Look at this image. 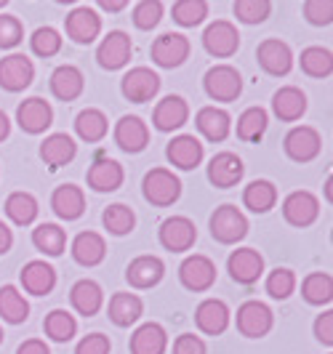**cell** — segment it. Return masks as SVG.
<instances>
[{"mask_svg":"<svg viewBox=\"0 0 333 354\" xmlns=\"http://www.w3.org/2000/svg\"><path fill=\"white\" fill-rule=\"evenodd\" d=\"M269 11H272L269 0H237L235 3V17L243 24H262V21H267Z\"/></svg>","mask_w":333,"mask_h":354,"instance_id":"obj_48","label":"cell"},{"mask_svg":"<svg viewBox=\"0 0 333 354\" xmlns=\"http://www.w3.org/2000/svg\"><path fill=\"white\" fill-rule=\"evenodd\" d=\"M304 17L309 24L328 27L333 21V3L331 0H307L304 3Z\"/></svg>","mask_w":333,"mask_h":354,"instance_id":"obj_51","label":"cell"},{"mask_svg":"<svg viewBox=\"0 0 333 354\" xmlns=\"http://www.w3.org/2000/svg\"><path fill=\"white\" fill-rule=\"evenodd\" d=\"M123 96L134 104H144L150 99H155L160 91V77L150 67H134L131 72H125L123 83Z\"/></svg>","mask_w":333,"mask_h":354,"instance_id":"obj_13","label":"cell"},{"mask_svg":"<svg viewBox=\"0 0 333 354\" xmlns=\"http://www.w3.org/2000/svg\"><path fill=\"white\" fill-rule=\"evenodd\" d=\"M8 133H11V120H8V115L0 109V142H6Z\"/></svg>","mask_w":333,"mask_h":354,"instance_id":"obj_58","label":"cell"},{"mask_svg":"<svg viewBox=\"0 0 333 354\" xmlns=\"http://www.w3.org/2000/svg\"><path fill=\"white\" fill-rule=\"evenodd\" d=\"M17 123L24 133H43L46 128H51L53 123V109L46 99L40 96H33V99H24L17 109Z\"/></svg>","mask_w":333,"mask_h":354,"instance_id":"obj_14","label":"cell"},{"mask_svg":"<svg viewBox=\"0 0 333 354\" xmlns=\"http://www.w3.org/2000/svg\"><path fill=\"white\" fill-rule=\"evenodd\" d=\"M163 19V3L160 0H139L134 6V24L139 30H152Z\"/></svg>","mask_w":333,"mask_h":354,"instance_id":"obj_49","label":"cell"},{"mask_svg":"<svg viewBox=\"0 0 333 354\" xmlns=\"http://www.w3.org/2000/svg\"><path fill=\"white\" fill-rule=\"evenodd\" d=\"M33 245L46 256H62L67 245V232L59 224H40L37 230H33Z\"/></svg>","mask_w":333,"mask_h":354,"instance_id":"obj_41","label":"cell"},{"mask_svg":"<svg viewBox=\"0 0 333 354\" xmlns=\"http://www.w3.org/2000/svg\"><path fill=\"white\" fill-rule=\"evenodd\" d=\"M0 317L11 325H19L30 317V304L19 293L17 285H3L0 288Z\"/></svg>","mask_w":333,"mask_h":354,"instance_id":"obj_37","label":"cell"},{"mask_svg":"<svg viewBox=\"0 0 333 354\" xmlns=\"http://www.w3.org/2000/svg\"><path fill=\"white\" fill-rule=\"evenodd\" d=\"M197 131L208 139V142H224L232 131V118H229L227 109H219V106H203L195 118Z\"/></svg>","mask_w":333,"mask_h":354,"instance_id":"obj_27","label":"cell"},{"mask_svg":"<svg viewBox=\"0 0 333 354\" xmlns=\"http://www.w3.org/2000/svg\"><path fill=\"white\" fill-rule=\"evenodd\" d=\"M24 37V27L17 17L11 14H0V48H17Z\"/></svg>","mask_w":333,"mask_h":354,"instance_id":"obj_50","label":"cell"},{"mask_svg":"<svg viewBox=\"0 0 333 354\" xmlns=\"http://www.w3.org/2000/svg\"><path fill=\"white\" fill-rule=\"evenodd\" d=\"M107 256V243L99 232H80L72 240V259L80 266L102 264Z\"/></svg>","mask_w":333,"mask_h":354,"instance_id":"obj_29","label":"cell"},{"mask_svg":"<svg viewBox=\"0 0 333 354\" xmlns=\"http://www.w3.org/2000/svg\"><path fill=\"white\" fill-rule=\"evenodd\" d=\"M174 354H206V341L195 333H181L174 341Z\"/></svg>","mask_w":333,"mask_h":354,"instance_id":"obj_53","label":"cell"},{"mask_svg":"<svg viewBox=\"0 0 333 354\" xmlns=\"http://www.w3.org/2000/svg\"><path fill=\"white\" fill-rule=\"evenodd\" d=\"M272 112L280 118L282 123H296L298 118L307 112V96L296 86H282L272 96Z\"/></svg>","mask_w":333,"mask_h":354,"instance_id":"obj_28","label":"cell"},{"mask_svg":"<svg viewBox=\"0 0 333 354\" xmlns=\"http://www.w3.org/2000/svg\"><path fill=\"white\" fill-rule=\"evenodd\" d=\"M267 125H269V115L262 106H248L246 112L240 115L237 120V139L253 144L259 142L264 133H267Z\"/></svg>","mask_w":333,"mask_h":354,"instance_id":"obj_40","label":"cell"},{"mask_svg":"<svg viewBox=\"0 0 333 354\" xmlns=\"http://www.w3.org/2000/svg\"><path fill=\"white\" fill-rule=\"evenodd\" d=\"M171 14H174L176 24H181V27H197V24H203L206 17H208V3L206 0H176Z\"/></svg>","mask_w":333,"mask_h":354,"instance_id":"obj_45","label":"cell"},{"mask_svg":"<svg viewBox=\"0 0 333 354\" xmlns=\"http://www.w3.org/2000/svg\"><path fill=\"white\" fill-rule=\"evenodd\" d=\"M179 280L187 290L203 293V290H208L210 285L216 283V264L210 261L208 256H200V253L187 256L179 266Z\"/></svg>","mask_w":333,"mask_h":354,"instance_id":"obj_6","label":"cell"},{"mask_svg":"<svg viewBox=\"0 0 333 354\" xmlns=\"http://www.w3.org/2000/svg\"><path fill=\"white\" fill-rule=\"evenodd\" d=\"M195 322L206 336H222L229 325V306L219 299H206L195 309Z\"/></svg>","mask_w":333,"mask_h":354,"instance_id":"obj_23","label":"cell"},{"mask_svg":"<svg viewBox=\"0 0 333 354\" xmlns=\"http://www.w3.org/2000/svg\"><path fill=\"white\" fill-rule=\"evenodd\" d=\"M33 80H35V67L24 53H11L0 59V88L19 93V91L30 88Z\"/></svg>","mask_w":333,"mask_h":354,"instance_id":"obj_8","label":"cell"},{"mask_svg":"<svg viewBox=\"0 0 333 354\" xmlns=\"http://www.w3.org/2000/svg\"><path fill=\"white\" fill-rule=\"evenodd\" d=\"M0 8H6V0H0Z\"/></svg>","mask_w":333,"mask_h":354,"instance_id":"obj_60","label":"cell"},{"mask_svg":"<svg viewBox=\"0 0 333 354\" xmlns=\"http://www.w3.org/2000/svg\"><path fill=\"white\" fill-rule=\"evenodd\" d=\"M210 234L222 245H235L248 234V218L235 205H222L210 216Z\"/></svg>","mask_w":333,"mask_h":354,"instance_id":"obj_2","label":"cell"},{"mask_svg":"<svg viewBox=\"0 0 333 354\" xmlns=\"http://www.w3.org/2000/svg\"><path fill=\"white\" fill-rule=\"evenodd\" d=\"M131 53H134V43H131V37L125 35L123 30H112L109 35L102 40V46H99V51H96V62L105 67V70H120L128 64V59H131Z\"/></svg>","mask_w":333,"mask_h":354,"instance_id":"obj_15","label":"cell"},{"mask_svg":"<svg viewBox=\"0 0 333 354\" xmlns=\"http://www.w3.org/2000/svg\"><path fill=\"white\" fill-rule=\"evenodd\" d=\"M37 211H40L37 208V200L30 192H14V195H8V200H6V216L17 227H30L37 218Z\"/></svg>","mask_w":333,"mask_h":354,"instance_id":"obj_38","label":"cell"},{"mask_svg":"<svg viewBox=\"0 0 333 354\" xmlns=\"http://www.w3.org/2000/svg\"><path fill=\"white\" fill-rule=\"evenodd\" d=\"M187 120H190V104L181 96H174V93L158 102L155 112H152V125L163 133H171L176 128H181Z\"/></svg>","mask_w":333,"mask_h":354,"instance_id":"obj_22","label":"cell"},{"mask_svg":"<svg viewBox=\"0 0 333 354\" xmlns=\"http://www.w3.org/2000/svg\"><path fill=\"white\" fill-rule=\"evenodd\" d=\"M17 354H51V349L46 346V341H40V338H30V341H24V344L19 346Z\"/></svg>","mask_w":333,"mask_h":354,"instance_id":"obj_55","label":"cell"},{"mask_svg":"<svg viewBox=\"0 0 333 354\" xmlns=\"http://www.w3.org/2000/svg\"><path fill=\"white\" fill-rule=\"evenodd\" d=\"M51 208L59 218L75 221V218H80L83 211H86V195H83V189L75 187V184H62V187L53 189Z\"/></svg>","mask_w":333,"mask_h":354,"instance_id":"obj_26","label":"cell"},{"mask_svg":"<svg viewBox=\"0 0 333 354\" xmlns=\"http://www.w3.org/2000/svg\"><path fill=\"white\" fill-rule=\"evenodd\" d=\"M158 237H160V245L165 250H171V253H184V250H190L195 245L197 230H195V224L187 216H171V218H165V221L160 224Z\"/></svg>","mask_w":333,"mask_h":354,"instance_id":"obj_7","label":"cell"},{"mask_svg":"<svg viewBox=\"0 0 333 354\" xmlns=\"http://www.w3.org/2000/svg\"><path fill=\"white\" fill-rule=\"evenodd\" d=\"M64 30H67V37H72L75 43L88 46L102 32V17L91 6H78L64 19Z\"/></svg>","mask_w":333,"mask_h":354,"instance_id":"obj_9","label":"cell"},{"mask_svg":"<svg viewBox=\"0 0 333 354\" xmlns=\"http://www.w3.org/2000/svg\"><path fill=\"white\" fill-rule=\"evenodd\" d=\"M282 216H285V221L291 227H309V224H315L317 216H320V203H317V197L312 192L298 189V192H291V195L285 197Z\"/></svg>","mask_w":333,"mask_h":354,"instance_id":"obj_18","label":"cell"},{"mask_svg":"<svg viewBox=\"0 0 333 354\" xmlns=\"http://www.w3.org/2000/svg\"><path fill=\"white\" fill-rule=\"evenodd\" d=\"M83 72L72 64H62L56 67L51 75V93L59 99V102H75L80 93H83Z\"/></svg>","mask_w":333,"mask_h":354,"instance_id":"obj_30","label":"cell"},{"mask_svg":"<svg viewBox=\"0 0 333 354\" xmlns=\"http://www.w3.org/2000/svg\"><path fill=\"white\" fill-rule=\"evenodd\" d=\"M107 131H109V123H107V118L102 109L88 106V109H83V112L75 118V133L88 144L102 142V139L107 136Z\"/></svg>","mask_w":333,"mask_h":354,"instance_id":"obj_36","label":"cell"},{"mask_svg":"<svg viewBox=\"0 0 333 354\" xmlns=\"http://www.w3.org/2000/svg\"><path fill=\"white\" fill-rule=\"evenodd\" d=\"M150 56H152V62L158 67H163V70L181 67L190 59V40L184 35H179V32H165V35H160L152 43Z\"/></svg>","mask_w":333,"mask_h":354,"instance_id":"obj_5","label":"cell"},{"mask_svg":"<svg viewBox=\"0 0 333 354\" xmlns=\"http://www.w3.org/2000/svg\"><path fill=\"white\" fill-rule=\"evenodd\" d=\"M243 203H246L248 211L253 213L272 211L275 203H278V187L272 181H267V178H256L243 189Z\"/></svg>","mask_w":333,"mask_h":354,"instance_id":"obj_35","label":"cell"},{"mask_svg":"<svg viewBox=\"0 0 333 354\" xmlns=\"http://www.w3.org/2000/svg\"><path fill=\"white\" fill-rule=\"evenodd\" d=\"M102 221H105V230L109 232V234L123 237V234H128V232L136 227V213L131 211L128 205H123V203H115V205L105 208Z\"/></svg>","mask_w":333,"mask_h":354,"instance_id":"obj_44","label":"cell"},{"mask_svg":"<svg viewBox=\"0 0 333 354\" xmlns=\"http://www.w3.org/2000/svg\"><path fill=\"white\" fill-rule=\"evenodd\" d=\"M163 274H165V264L160 261L158 256H139L125 269V280L134 288H139V290L155 288L163 280Z\"/></svg>","mask_w":333,"mask_h":354,"instance_id":"obj_24","label":"cell"},{"mask_svg":"<svg viewBox=\"0 0 333 354\" xmlns=\"http://www.w3.org/2000/svg\"><path fill=\"white\" fill-rule=\"evenodd\" d=\"M70 304L78 315L93 317L105 304V293H102L99 283H93V280H78L70 290Z\"/></svg>","mask_w":333,"mask_h":354,"instance_id":"obj_32","label":"cell"},{"mask_svg":"<svg viewBox=\"0 0 333 354\" xmlns=\"http://www.w3.org/2000/svg\"><path fill=\"white\" fill-rule=\"evenodd\" d=\"M43 330L56 344H67L78 333V322H75V317H72L67 309H53L43 319Z\"/></svg>","mask_w":333,"mask_h":354,"instance_id":"obj_42","label":"cell"},{"mask_svg":"<svg viewBox=\"0 0 333 354\" xmlns=\"http://www.w3.org/2000/svg\"><path fill=\"white\" fill-rule=\"evenodd\" d=\"M11 245H14V232L8 230L3 221H0V256L3 253H8L11 250Z\"/></svg>","mask_w":333,"mask_h":354,"instance_id":"obj_56","label":"cell"},{"mask_svg":"<svg viewBox=\"0 0 333 354\" xmlns=\"http://www.w3.org/2000/svg\"><path fill=\"white\" fill-rule=\"evenodd\" d=\"M256 59H259V67L272 77H282L294 67V53L288 48V43H282L278 37H267L264 43H259Z\"/></svg>","mask_w":333,"mask_h":354,"instance_id":"obj_10","label":"cell"},{"mask_svg":"<svg viewBox=\"0 0 333 354\" xmlns=\"http://www.w3.org/2000/svg\"><path fill=\"white\" fill-rule=\"evenodd\" d=\"M282 147H285V155L294 160V162H309V160H315L320 155L323 139H320V133H317L315 128L298 125L294 131H288Z\"/></svg>","mask_w":333,"mask_h":354,"instance_id":"obj_12","label":"cell"},{"mask_svg":"<svg viewBox=\"0 0 333 354\" xmlns=\"http://www.w3.org/2000/svg\"><path fill=\"white\" fill-rule=\"evenodd\" d=\"M315 336L320 344L333 346V312H323V315L315 319Z\"/></svg>","mask_w":333,"mask_h":354,"instance_id":"obj_54","label":"cell"},{"mask_svg":"<svg viewBox=\"0 0 333 354\" xmlns=\"http://www.w3.org/2000/svg\"><path fill=\"white\" fill-rule=\"evenodd\" d=\"M203 86L213 102H235L243 93V77L229 64H216L206 72Z\"/></svg>","mask_w":333,"mask_h":354,"instance_id":"obj_3","label":"cell"},{"mask_svg":"<svg viewBox=\"0 0 333 354\" xmlns=\"http://www.w3.org/2000/svg\"><path fill=\"white\" fill-rule=\"evenodd\" d=\"M75 155H78V144L67 133H51V136H46V142L40 144V158L51 168L67 165L75 160Z\"/></svg>","mask_w":333,"mask_h":354,"instance_id":"obj_33","label":"cell"},{"mask_svg":"<svg viewBox=\"0 0 333 354\" xmlns=\"http://www.w3.org/2000/svg\"><path fill=\"white\" fill-rule=\"evenodd\" d=\"M141 189H144L147 203H152L158 208H168L181 197V181L168 168H152L141 181Z\"/></svg>","mask_w":333,"mask_h":354,"instance_id":"obj_1","label":"cell"},{"mask_svg":"<svg viewBox=\"0 0 333 354\" xmlns=\"http://www.w3.org/2000/svg\"><path fill=\"white\" fill-rule=\"evenodd\" d=\"M109 349H112V344L105 333H91L78 344L75 354H109Z\"/></svg>","mask_w":333,"mask_h":354,"instance_id":"obj_52","label":"cell"},{"mask_svg":"<svg viewBox=\"0 0 333 354\" xmlns=\"http://www.w3.org/2000/svg\"><path fill=\"white\" fill-rule=\"evenodd\" d=\"M141 312H144V304L136 293H115L109 299V309H107L109 319L118 328H131L134 322H139Z\"/></svg>","mask_w":333,"mask_h":354,"instance_id":"obj_34","label":"cell"},{"mask_svg":"<svg viewBox=\"0 0 333 354\" xmlns=\"http://www.w3.org/2000/svg\"><path fill=\"white\" fill-rule=\"evenodd\" d=\"M203 46H206V51L210 56H216V59H229V56H235L237 48H240V32H237V27L227 21V19H219V21H213L206 27V32H203Z\"/></svg>","mask_w":333,"mask_h":354,"instance_id":"obj_4","label":"cell"},{"mask_svg":"<svg viewBox=\"0 0 333 354\" xmlns=\"http://www.w3.org/2000/svg\"><path fill=\"white\" fill-rule=\"evenodd\" d=\"M229 277L240 285H253L264 274V256L253 248H240L232 250L227 259Z\"/></svg>","mask_w":333,"mask_h":354,"instance_id":"obj_16","label":"cell"},{"mask_svg":"<svg viewBox=\"0 0 333 354\" xmlns=\"http://www.w3.org/2000/svg\"><path fill=\"white\" fill-rule=\"evenodd\" d=\"M301 296L307 304H315V306H323V304L333 301V277L328 272H312L304 277L301 283Z\"/></svg>","mask_w":333,"mask_h":354,"instance_id":"obj_39","label":"cell"},{"mask_svg":"<svg viewBox=\"0 0 333 354\" xmlns=\"http://www.w3.org/2000/svg\"><path fill=\"white\" fill-rule=\"evenodd\" d=\"M131 354H165L168 346V336L158 322H144L134 330L131 336Z\"/></svg>","mask_w":333,"mask_h":354,"instance_id":"obj_31","label":"cell"},{"mask_svg":"<svg viewBox=\"0 0 333 354\" xmlns=\"http://www.w3.org/2000/svg\"><path fill=\"white\" fill-rule=\"evenodd\" d=\"M275 315L262 301H246L237 309V330L246 338H262L272 330Z\"/></svg>","mask_w":333,"mask_h":354,"instance_id":"obj_11","label":"cell"},{"mask_svg":"<svg viewBox=\"0 0 333 354\" xmlns=\"http://www.w3.org/2000/svg\"><path fill=\"white\" fill-rule=\"evenodd\" d=\"M294 290H296V274L291 269H275V272H269V277H267V293L272 299L285 301Z\"/></svg>","mask_w":333,"mask_h":354,"instance_id":"obj_47","label":"cell"},{"mask_svg":"<svg viewBox=\"0 0 333 354\" xmlns=\"http://www.w3.org/2000/svg\"><path fill=\"white\" fill-rule=\"evenodd\" d=\"M96 6H99L102 11H123L128 3H125V0H99Z\"/></svg>","mask_w":333,"mask_h":354,"instance_id":"obj_57","label":"cell"},{"mask_svg":"<svg viewBox=\"0 0 333 354\" xmlns=\"http://www.w3.org/2000/svg\"><path fill=\"white\" fill-rule=\"evenodd\" d=\"M19 280L27 293L33 296H48L56 285V269L46 261H27L19 272Z\"/></svg>","mask_w":333,"mask_h":354,"instance_id":"obj_25","label":"cell"},{"mask_svg":"<svg viewBox=\"0 0 333 354\" xmlns=\"http://www.w3.org/2000/svg\"><path fill=\"white\" fill-rule=\"evenodd\" d=\"M88 187L93 192H115L123 187V165L118 160H109V158H99L91 168H88Z\"/></svg>","mask_w":333,"mask_h":354,"instance_id":"obj_21","label":"cell"},{"mask_svg":"<svg viewBox=\"0 0 333 354\" xmlns=\"http://www.w3.org/2000/svg\"><path fill=\"white\" fill-rule=\"evenodd\" d=\"M301 72H307L309 77H328L333 72V53L323 46H312L301 51Z\"/></svg>","mask_w":333,"mask_h":354,"instance_id":"obj_43","label":"cell"},{"mask_svg":"<svg viewBox=\"0 0 333 354\" xmlns=\"http://www.w3.org/2000/svg\"><path fill=\"white\" fill-rule=\"evenodd\" d=\"M3 336H6V333H3V328H0V344H3Z\"/></svg>","mask_w":333,"mask_h":354,"instance_id":"obj_59","label":"cell"},{"mask_svg":"<svg viewBox=\"0 0 333 354\" xmlns=\"http://www.w3.org/2000/svg\"><path fill=\"white\" fill-rule=\"evenodd\" d=\"M30 48L40 59H48L62 51V35L53 30V27H37L33 37H30Z\"/></svg>","mask_w":333,"mask_h":354,"instance_id":"obj_46","label":"cell"},{"mask_svg":"<svg viewBox=\"0 0 333 354\" xmlns=\"http://www.w3.org/2000/svg\"><path fill=\"white\" fill-rule=\"evenodd\" d=\"M243 174H246V165L235 152H219L208 162V181L216 189H229L240 184Z\"/></svg>","mask_w":333,"mask_h":354,"instance_id":"obj_17","label":"cell"},{"mask_svg":"<svg viewBox=\"0 0 333 354\" xmlns=\"http://www.w3.org/2000/svg\"><path fill=\"white\" fill-rule=\"evenodd\" d=\"M203 144L197 142L195 136H190V133H181V136H176V139H171L168 142V147H165V158H168V162L171 165H176V168H181V171H192V168H197L200 162H203Z\"/></svg>","mask_w":333,"mask_h":354,"instance_id":"obj_20","label":"cell"},{"mask_svg":"<svg viewBox=\"0 0 333 354\" xmlns=\"http://www.w3.org/2000/svg\"><path fill=\"white\" fill-rule=\"evenodd\" d=\"M115 144L128 152V155H136V152H144L147 144H150V128L147 123L136 118V115H125L118 120L115 125Z\"/></svg>","mask_w":333,"mask_h":354,"instance_id":"obj_19","label":"cell"}]
</instances>
